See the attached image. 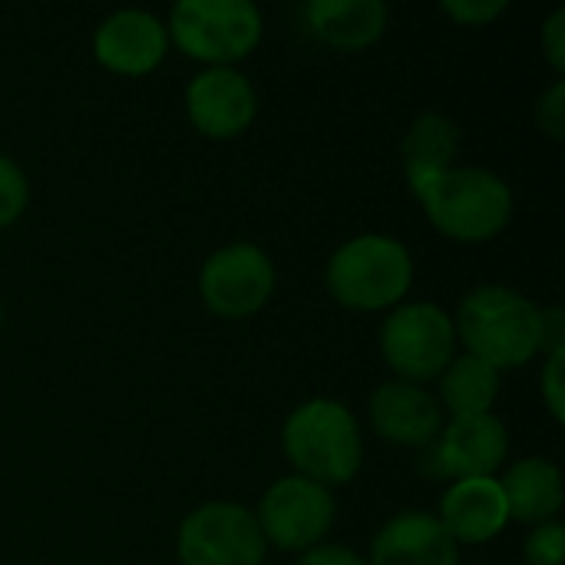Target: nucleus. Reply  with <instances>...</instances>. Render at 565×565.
<instances>
[{
    "mask_svg": "<svg viewBox=\"0 0 565 565\" xmlns=\"http://www.w3.org/2000/svg\"><path fill=\"white\" fill-rule=\"evenodd\" d=\"M526 563L530 565H563L565 559V530L563 523H540L530 536H526Z\"/></svg>",
    "mask_w": 565,
    "mask_h": 565,
    "instance_id": "21",
    "label": "nucleus"
},
{
    "mask_svg": "<svg viewBox=\"0 0 565 565\" xmlns=\"http://www.w3.org/2000/svg\"><path fill=\"white\" fill-rule=\"evenodd\" d=\"M374 430L401 447H427L444 430V407L424 387L391 381L381 384L371 397Z\"/></svg>",
    "mask_w": 565,
    "mask_h": 565,
    "instance_id": "13",
    "label": "nucleus"
},
{
    "mask_svg": "<svg viewBox=\"0 0 565 565\" xmlns=\"http://www.w3.org/2000/svg\"><path fill=\"white\" fill-rule=\"evenodd\" d=\"M444 10L463 26H487L507 10V0H447Z\"/></svg>",
    "mask_w": 565,
    "mask_h": 565,
    "instance_id": "24",
    "label": "nucleus"
},
{
    "mask_svg": "<svg viewBox=\"0 0 565 565\" xmlns=\"http://www.w3.org/2000/svg\"><path fill=\"white\" fill-rule=\"evenodd\" d=\"M265 550L255 513L238 503H205L179 530L182 565H262Z\"/></svg>",
    "mask_w": 565,
    "mask_h": 565,
    "instance_id": "7",
    "label": "nucleus"
},
{
    "mask_svg": "<svg viewBox=\"0 0 565 565\" xmlns=\"http://www.w3.org/2000/svg\"><path fill=\"white\" fill-rule=\"evenodd\" d=\"M454 331L460 334L467 354L493 371L523 367L546 348L543 308L503 285L473 288L460 301Z\"/></svg>",
    "mask_w": 565,
    "mask_h": 565,
    "instance_id": "1",
    "label": "nucleus"
},
{
    "mask_svg": "<svg viewBox=\"0 0 565 565\" xmlns=\"http://www.w3.org/2000/svg\"><path fill=\"white\" fill-rule=\"evenodd\" d=\"M367 565H460V559L434 513H401L377 533Z\"/></svg>",
    "mask_w": 565,
    "mask_h": 565,
    "instance_id": "15",
    "label": "nucleus"
},
{
    "mask_svg": "<svg viewBox=\"0 0 565 565\" xmlns=\"http://www.w3.org/2000/svg\"><path fill=\"white\" fill-rule=\"evenodd\" d=\"M543 50L550 56V63L563 73L565 70V7L553 10V17L543 26Z\"/></svg>",
    "mask_w": 565,
    "mask_h": 565,
    "instance_id": "25",
    "label": "nucleus"
},
{
    "mask_svg": "<svg viewBox=\"0 0 565 565\" xmlns=\"http://www.w3.org/2000/svg\"><path fill=\"white\" fill-rule=\"evenodd\" d=\"M500 394V371L490 364L463 354L447 364L440 374V407H447L454 417H477L493 414V401Z\"/></svg>",
    "mask_w": 565,
    "mask_h": 565,
    "instance_id": "19",
    "label": "nucleus"
},
{
    "mask_svg": "<svg viewBox=\"0 0 565 565\" xmlns=\"http://www.w3.org/2000/svg\"><path fill=\"white\" fill-rule=\"evenodd\" d=\"M414 281L407 245L391 235H358L328 262V291L351 311H381L397 305Z\"/></svg>",
    "mask_w": 565,
    "mask_h": 565,
    "instance_id": "4",
    "label": "nucleus"
},
{
    "mask_svg": "<svg viewBox=\"0 0 565 565\" xmlns=\"http://www.w3.org/2000/svg\"><path fill=\"white\" fill-rule=\"evenodd\" d=\"M26 199H30V189H26L23 169L13 159L0 156V228L13 225L23 215Z\"/></svg>",
    "mask_w": 565,
    "mask_h": 565,
    "instance_id": "20",
    "label": "nucleus"
},
{
    "mask_svg": "<svg viewBox=\"0 0 565 565\" xmlns=\"http://www.w3.org/2000/svg\"><path fill=\"white\" fill-rule=\"evenodd\" d=\"M411 189L424 202L434 228L457 242H490L513 218V192L490 169L454 166Z\"/></svg>",
    "mask_w": 565,
    "mask_h": 565,
    "instance_id": "2",
    "label": "nucleus"
},
{
    "mask_svg": "<svg viewBox=\"0 0 565 565\" xmlns=\"http://www.w3.org/2000/svg\"><path fill=\"white\" fill-rule=\"evenodd\" d=\"M281 440L298 477L315 480L328 490L351 483L361 470V430L354 414L338 401L315 397L301 404L285 420Z\"/></svg>",
    "mask_w": 565,
    "mask_h": 565,
    "instance_id": "3",
    "label": "nucleus"
},
{
    "mask_svg": "<svg viewBox=\"0 0 565 565\" xmlns=\"http://www.w3.org/2000/svg\"><path fill=\"white\" fill-rule=\"evenodd\" d=\"M308 26L334 50H364L387 26V7L381 0H315L305 7Z\"/></svg>",
    "mask_w": 565,
    "mask_h": 565,
    "instance_id": "16",
    "label": "nucleus"
},
{
    "mask_svg": "<svg viewBox=\"0 0 565 565\" xmlns=\"http://www.w3.org/2000/svg\"><path fill=\"white\" fill-rule=\"evenodd\" d=\"M460 149V129L440 116V113H427L420 116L404 139V169H407V182L417 185L430 175H440L447 169H454Z\"/></svg>",
    "mask_w": 565,
    "mask_h": 565,
    "instance_id": "18",
    "label": "nucleus"
},
{
    "mask_svg": "<svg viewBox=\"0 0 565 565\" xmlns=\"http://www.w3.org/2000/svg\"><path fill=\"white\" fill-rule=\"evenodd\" d=\"M199 291L212 315L228 321L248 318L268 305L275 291V265L258 245H225L202 265Z\"/></svg>",
    "mask_w": 565,
    "mask_h": 565,
    "instance_id": "8",
    "label": "nucleus"
},
{
    "mask_svg": "<svg viewBox=\"0 0 565 565\" xmlns=\"http://www.w3.org/2000/svg\"><path fill=\"white\" fill-rule=\"evenodd\" d=\"M510 450V434L497 414L454 417L440 430L437 467L454 480H483L493 477Z\"/></svg>",
    "mask_w": 565,
    "mask_h": 565,
    "instance_id": "12",
    "label": "nucleus"
},
{
    "mask_svg": "<svg viewBox=\"0 0 565 565\" xmlns=\"http://www.w3.org/2000/svg\"><path fill=\"white\" fill-rule=\"evenodd\" d=\"M440 526L450 533L454 543H490L497 540L507 523H510V510H507V497L500 480L483 477V480H457L444 503H440Z\"/></svg>",
    "mask_w": 565,
    "mask_h": 565,
    "instance_id": "14",
    "label": "nucleus"
},
{
    "mask_svg": "<svg viewBox=\"0 0 565 565\" xmlns=\"http://www.w3.org/2000/svg\"><path fill=\"white\" fill-rule=\"evenodd\" d=\"M258 99L245 73L232 66L202 70L185 89V113L209 139H235L255 119Z\"/></svg>",
    "mask_w": 565,
    "mask_h": 565,
    "instance_id": "10",
    "label": "nucleus"
},
{
    "mask_svg": "<svg viewBox=\"0 0 565 565\" xmlns=\"http://www.w3.org/2000/svg\"><path fill=\"white\" fill-rule=\"evenodd\" d=\"M166 50H169V33L162 20L146 10L109 13L93 36L96 60L119 76L152 73L162 63Z\"/></svg>",
    "mask_w": 565,
    "mask_h": 565,
    "instance_id": "11",
    "label": "nucleus"
},
{
    "mask_svg": "<svg viewBox=\"0 0 565 565\" xmlns=\"http://www.w3.org/2000/svg\"><path fill=\"white\" fill-rule=\"evenodd\" d=\"M454 348H457L454 318L430 301L401 305L397 311H391V318L381 328L384 361L404 384L414 387L440 377L454 361Z\"/></svg>",
    "mask_w": 565,
    "mask_h": 565,
    "instance_id": "6",
    "label": "nucleus"
},
{
    "mask_svg": "<svg viewBox=\"0 0 565 565\" xmlns=\"http://www.w3.org/2000/svg\"><path fill=\"white\" fill-rule=\"evenodd\" d=\"M536 119H540V129L550 136V139H563L565 132V83L556 79L536 103Z\"/></svg>",
    "mask_w": 565,
    "mask_h": 565,
    "instance_id": "23",
    "label": "nucleus"
},
{
    "mask_svg": "<svg viewBox=\"0 0 565 565\" xmlns=\"http://www.w3.org/2000/svg\"><path fill=\"white\" fill-rule=\"evenodd\" d=\"M298 565H367V559H361L354 550L348 546H334V543H321L315 550H308Z\"/></svg>",
    "mask_w": 565,
    "mask_h": 565,
    "instance_id": "26",
    "label": "nucleus"
},
{
    "mask_svg": "<svg viewBox=\"0 0 565 565\" xmlns=\"http://www.w3.org/2000/svg\"><path fill=\"white\" fill-rule=\"evenodd\" d=\"M510 520L520 523H553L563 510V473L556 463L530 457L510 467V473L500 480Z\"/></svg>",
    "mask_w": 565,
    "mask_h": 565,
    "instance_id": "17",
    "label": "nucleus"
},
{
    "mask_svg": "<svg viewBox=\"0 0 565 565\" xmlns=\"http://www.w3.org/2000/svg\"><path fill=\"white\" fill-rule=\"evenodd\" d=\"M565 344L559 348H550V361L543 367V397H546V407L553 414V420H563L565 417Z\"/></svg>",
    "mask_w": 565,
    "mask_h": 565,
    "instance_id": "22",
    "label": "nucleus"
},
{
    "mask_svg": "<svg viewBox=\"0 0 565 565\" xmlns=\"http://www.w3.org/2000/svg\"><path fill=\"white\" fill-rule=\"evenodd\" d=\"M255 520L265 543H275L278 550L308 553L321 546L334 523V497L315 480L285 477L262 497Z\"/></svg>",
    "mask_w": 565,
    "mask_h": 565,
    "instance_id": "9",
    "label": "nucleus"
},
{
    "mask_svg": "<svg viewBox=\"0 0 565 565\" xmlns=\"http://www.w3.org/2000/svg\"><path fill=\"white\" fill-rule=\"evenodd\" d=\"M0 321H3V308H0Z\"/></svg>",
    "mask_w": 565,
    "mask_h": 565,
    "instance_id": "27",
    "label": "nucleus"
},
{
    "mask_svg": "<svg viewBox=\"0 0 565 565\" xmlns=\"http://www.w3.org/2000/svg\"><path fill=\"white\" fill-rule=\"evenodd\" d=\"M166 33L185 56L232 66L258 46L262 13L248 0H182L172 7Z\"/></svg>",
    "mask_w": 565,
    "mask_h": 565,
    "instance_id": "5",
    "label": "nucleus"
}]
</instances>
